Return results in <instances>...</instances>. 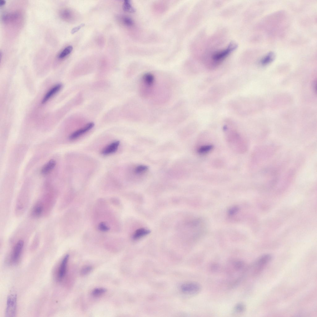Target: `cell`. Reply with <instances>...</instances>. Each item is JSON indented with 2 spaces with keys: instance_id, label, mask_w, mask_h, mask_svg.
<instances>
[{
  "instance_id": "16",
  "label": "cell",
  "mask_w": 317,
  "mask_h": 317,
  "mask_svg": "<svg viewBox=\"0 0 317 317\" xmlns=\"http://www.w3.org/2000/svg\"><path fill=\"white\" fill-rule=\"evenodd\" d=\"M72 49L73 47L72 46H67L59 54V58L60 59L64 58L71 53Z\"/></svg>"
},
{
  "instance_id": "25",
  "label": "cell",
  "mask_w": 317,
  "mask_h": 317,
  "mask_svg": "<svg viewBox=\"0 0 317 317\" xmlns=\"http://www.w3.org/2000/svg\"><path fill=\"white\" fill-rule=\"evenodd\" d=\"M244 264L241 261H238L235 264V267L237 269H241L244 267Z\"/></svg>"
},
{
  "instance_id": "5",
  "label": "cell",
  "mask_w": 317,
  "mask_h": 317,
  "mask_svg": "<svg viewBox=\"0 0 317 317\" xmlns=\"http://www.w3.org/2000/svg\"><path fill=\"white\" fill-rule=\"evenodd\" d=\"M24 245V241L19 240L16 244L13 249L11 256V261L13 264H16L19 261Z\"/></svg>"
},
{
  "instance_id": "26",
  "label": "cell",
  "mask_w": 317,
  "mask_h": 317,
  "mask_svg": "<svg viewBox=\"0 0 317 317\" xmlns=\"http://www.w3.org/2000/svg\"><path fill=\"white\" fill-rule=\"evenodd\" d=\"M99 227L101 230L104 231H106L109 229L108 227L103 223L100 224Z\"/></svg>"
},
{
  "instance_id": "12",
  "label": "cell",
  "mask_w": 317,
  "mask_h": 317,
  "mask_svg": "<svg viewBox=\"0 0 317 317\" xmlns=\"http://www.w3.org/2000/svg\"><path fill=\"white\" fill-rule=\"evenodd\" d=\"M43 209L44 207L42 204L40 202H37L33 208L32 215L34 217H39L42 214Z\"/></svg>"
},
{
  "instance_id": "7",
  "label": "cell",
  "mask_w": 317,
  "mask_h": 317,
  "mask_svg": "<svg viewBox=\"0 0 317 317\" xmlns=\"http://www.w3.org/2000/svg\"><path fill=\"white\" fill-rule=\"evenodd\" d=\"M94 125L93 123L91 122L87 124L84 127L72 133L69 137L71 140H75L84 133H86L93 128Z\"/></svg>"
},
{
  "instance_id": "1",
  "label": "cell",
  "mask_w": 317,
  "mask_h": 317,
  "mask_svg": "<svg viewBox=\"0 0 317 317\" xmlns=\"http://www.w3.org/2000/svg\"><path fill=\"white\" fill-rule=\"evenodd\" d=\"M155 85L154 76L150 73L145 74L141 78L139 87V93L141 97L147 98L151 96Z\"/></svg>"
},
{
  "instance_id": "21",
  "label": "cell",
  "mask_w": 317,
  "mask_h": 317,
  "mask_svg": "<svg viewBox=\"0 0 317 317\" xmlns=\"http://www.w3.org/2000/svg\"><path fill=\"white\" fill-rule=\"evenodd\" d=\"M211 145L204 146L201 147L198 150V152L201 154H204L210 151L212 149Z\"/></svg>"
},
{
  "instance_id": "8",
  "label": "cell",
  "mask_w": 317,
  "mask_h": 317,
  "mask_svg": "<svg viewBox=\"0 0 317 317\" xmlns=\"http://www.w3.org/2000/svg\"><path fill=\"white\" fill-rule=\"evenodd\" d=\"M119 141H115L110 143L102 150L101 153L103 155H107L115 152L119 145Z\"/></svg>"
},
{
  "instance_id": "19",
  "label": "cell",
  "mask_w": 317,
  "mask_h": 317,
  "mask_svg": "<svg viewBox=\"0 0 317 317\" xmlns=\"http://www.w3.org/2000/svg\"><path fill=\"white\" fill-rule=\"evenodd\" d=\"M234 310L235 311L238 313H241L245 310V305L241 303L237 304L234 307Z\"/></svg>"
},
{
  "instance_id": "2",
  "label": "cell",
  "mask_w": 317,
  "mask_h": 317,
  "mask_svg": "<svg viewBox=\"0 0 317 317\" xmlns=\"http://www.w3.org/2000/svg\"><path fill=\"white\" fill-rule=\"evenodd\" d=\"M17 308V296L15 294H11L7 298L5 315L6 317L15 316Z\"/></svg>"
},
{
  "instance_id": "10",
  "label": "cell",
  "mask_w": 317,
  "mask_h": 317,
  "mask_svg": "<svg viewBox=\"0 0 317 317\" xmlns=\"http://www.w3.org/2000/svg\"><path fill=\"white\" fill-rule=\"evenodd\" d=\"M272 256L270 254H266L260 257L256 261L257 265L260 270L262 267L270 262L272 259Z\"/></svg>"
},
{
  "instance_id": "23",
  "label": "cell",
  "mask_w": 317,
  "mask_h": 317,
  "mask_svg": "<svg viewBox=\"0 0 317 317\" xmlns=\"http://www.w3.org/2000/svg\"><path fill=\"white\" fill-rule=\"evenodd\" d=\"M239 208L237 206L232 207L228 210V214L230 216L232 215L237 212Z\"/></svg>"
},
{
  "instance_id": "24",
  "label": "cell",
  "mask_w": 317,
  "mask_h": 317,
  "mask_svg": "<svg viewBox=\"0 0 317 317\" xmlns=\"http://www.w3.org/2000/svg\"><path fill=\"white\" fill-rule=\"evenodd\" d=\"M85 25V24L82 23L77 27L73 28L71 31L72 34H74L78 31L81 28L83 27Z\"/></svg>"
},
{
  "instance_id": "11",
  "label": "cell",
  "mask_w": 317,
  "mask_h": 317,
  "mask_svg": "<svg viewBox=\"0 0 317 317\" xmlns=\"http://www.w3.org/2000/svg\"><path fill=\"white\" fill-rule=\"evenodd\" d=\"M56 165L55 161L53 159L50 160L42 168L41 172L43 175L50 173L54 168Z\"/></svg>"
},
{
  "instance_id": "22",
  "label": "cell",
  "mask_w": 317,
  "mask_h": 317,
  "mask_svg": "<svg viewBox=\"0 0 317 317\" xmlns=\"http://www.w3.org/2000/svg\"><path fill=\"white\" fill-rule=\"evenodd\" d=\"M123 21L125 24L128 26L132 25L133 22L132 20L129 17H125L123 18Z\"/></svg>"
},
{
  "instance_id": "9",
  "label": "cell",
  "mask_w": 317,
  "mask_h": 317,
  "mask_svg": "<svg viewBox=\"0 0 317 317\" xmlns=\"http://www.w3.org/2000/svg\"><path fill=\"white\" fill-rule=\"evenodd\" d=\"M62 86L61 84H59L53 87L45 95L42 99V103L43 104L47 101L61 89Z\"/></svg>"
},
{
  "instance_id": "17",
  "label": "cell",
  "mask_w": 317,
  "mask_h": 317,
  "mask_svg": "<svg viewBox=\"0 0 317 317\" xmlns=\"http://www.w3.org/2000/svg\"><path fill=\"white\" fill-rule=\"evenodd\" d=\"M148 169L147 166L141 165L137 166L134 170V172L137 174H140L146 172Z\"/></svg>"
},
{
  "instance_id": "20",
  "label": "cell",
  "mask_w": 317,
  "mask_h": 317,
  "mask_svg": "<svg viewBox=\"0 0 317 317\" xmlns=\"http://www.w3.org/2000/svg\"><path fill=\"white\" fill-rule=\"evenodd\" d=\"M92 269L93 268L91 266H85L83 267L81 270L80 274L82 276L87 275L91 271Z\"/></svg>"
},
{
  "instance_id": "18",
  "label": "cell",
  "mask_w": 317,
  "mask_h": 317,
  "mask_svg": "<svg viewBox=\"0 0 317 317\" xmlns=\"http://www.w3.org/2000/svg\"><path fill=\"white\" fill-rule=\"evenodd\" d=\"M106 291V289L105 288H98L94 289L93 291L92 294L94 296H99L105 293Z\"/></svg>"
},
{
  "instance_id": "14",
  "label": "cell",
  "mask_w": 317,
  "mask_h": 317,
  "mask_svg": "<svg viewBox=\"0 0 317 317\" xmlns=\"http://www.w3.org/2000/svg\"><path fill=\"white\" fill-rule=\"evenodd\" d=\"M150 232V231L149 230L144 228L138 229L134 233L133 238L135 240L139 239L148 235Z\"/></svg>"
},
{
  "instance_id": "6",
  "label": "cell",
  "mask_w": 317,
  "mask_h": 317,
  "mask_svg": "<svg viewBox=\"0 0 317 317\" xmlns=\"http://www.w3.org/2000/svg\"><path fill=\"white\" fill-rule=\"evenodd\" d=\"M69 258V255L68 254H66L63 257L61 262L57 275V279L59 281L62 280L66 275Z\"/></svg>"
},
{
  "instance_id": "3",
  "label": "cell",
  "mask_w": 317,
  "mask_h": 317,
  "mask_svg": "<svg viewBox=\"0 0 317 317\" xmlns=\"http://www.w3.org/2000/svg\"><path fill=\"white\" fill-rule=\"evenodd\" d=\"M237 47V45L235 43H231L227 47L215 52L212 55V59L215 62H220L228 56Z\"/></svg>"
},
{
  "instance_id": "13",
  "label": "cell",
  "mask_w": 317,
  "mask_h": 317,
  "mask_svg": "<svg viewBox=\"0 0 317 317\" xmlns=\"http://www.w3.org/2000/svg\"><path fill=\"white\" fill-rule=\"evenodd\" d=\"M275 58L274 53L272 52H270L262 58L260 63L262 65H267L272 62Z\"/></svg>"
},
{
  "instance_id": "15",
  "label": "cell",
  "mask_w": 317,
  "mask_h": 317,
  "mask_svg": "<svg viewBox=\"0 0 317 317\" xmlns=\"http://www.w3.org/2000/svg\"><path fill=\"white\" fill-rule=\"evenodd\" d=\"M123 9L124 11L130 12H132L135 11V9L132 6L130 1L128 0L124 1Z\"/></svg>"
},
{
  "instance_id": "27",
  "label": "cell",
  "mask_w": 317,
  "mask_h": 317,
  "mask_svg": "<svg viewBox=\"0 0 317 317\" xmlns=\"http://www.w3.org/2000/svg\"><path fill=\"white\" fill-rule=\"evenodd\" d=\"M6 3V1L4 0H1L0 1V7L3 6Z\"/></svg>"
},
{
  "instance_id": "4",
  "label": "cell",
  "mask_w": 317,
  "mask_h": 317,
  "mask_svg": "<svg viewBox=\"0 0 317 317\" xmlns=\"http://www.w3.org/2000/svg\"><path fill=\"white\" fill-rule=\"evenodd\" d=\"M182 291L189 295H194L199 293L201 290L200 285L196 282H188L182 284L181 287Z\"/></svg>"
}]
</instances>
